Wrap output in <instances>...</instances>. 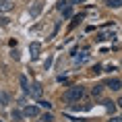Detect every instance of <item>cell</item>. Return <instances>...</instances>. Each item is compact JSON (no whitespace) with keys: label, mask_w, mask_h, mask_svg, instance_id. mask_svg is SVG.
Wrapping results in <instances>:
<instances>
[{"label":"cell","mask_w":122,"mask_h":122,"mask_svg":"<svg viewBox=\"0 0 122 122\" xmlns=\"http://www.w3.org/2000/svg\"><path fill=\"white\" fill-rule=\"evenodd\" d=\"M27 93H29V95H33V97H41L44 87H41L39 83H31V85H29V89H27Z\"/></svg>","instance_id":"3957f363"},{"label":"cell","mask_w":122,"mask_h":122,"mask_svg":"<svg viewBox=\"0 0 122 122\" xmlns=\"http://www.w3.org/2000/svg\"><path fill=\"white\" fill-rule=\"evenodd\" d=\"M23 116H25V118H37V116H39V108H37V106H25Z\"/></svg>","instance_id":"277c9868"},{"label":"cell","mask_w":122,"mask_h":122,"mask_svg":"<svg viewBox=\"0 0 122 122\" xmlns=\"http://www.w3.org/2000/svg\"><path fill=\"white\" fill-rule=\"evenodd\" d=\"M21 85H23V89H25V93H27V89H29V83H27V79H25V77H21Z\"/></svg>","instance_id":"5bb4252c"},{"label":"cell","mask_w":122,"mask_h":122,"mask_svg":"<svg viewBox=\"0 0 122 122\" xmlns=\"http://www.w3.org/2000/svg\"><path fill=\"white\" fill-rule=\"evenodd\" d=\"M93 72H95V75H97V72H102V66L95 64V66H93Z\"/></svg>","instance_id":"d6986e66"},{"label":"cell","mask_w":122,"mask_h":122,"mask_svg":"<svg viewBox=\"0 0 122 122\" xmlns=\"http://www.w3.org/2000/svg\"><path fill=\"white\" fill-rule=\"evenodd\" d=\"M83 2H87V0H72V4H83Z\"/></svg>","instance_id":"44dd1931"},{"label":"cell","mask_w":122,"mask_h":122,"mask_svg":"<svg viewBox=\"0 0 122 122\" xmlns=\"http://www.w3.org/2000/svg\"><path fill=\"white\" fill-rule=\"evenodd\" d=\"M13 120H15V122H17V120H21V114L17 112V110H13Z\"/></svg>","instance_id":"2e32d148"},{"label":"cell","mask_w":122,"mask_h":122,"mask_svg":"<svg viewBox=\"0 0 122 122\" xmlns=\"http://www.w3.org/2000/svg\"><path fill=\"white\" fill-rule=\"evenodd\" d=\"M0 122H2V120H0Z\"/></svg>","instance_id":"603a6c76"},{"label":"cell","mask_w":122,"mask_h":122,"mask_svg":"<svg viewBox=\"0 0 122 122\" xmlns=\"http://www.w3.org/2000/svg\"><path fill=\"white\" fill-rule=\"evenodd\" d=\"M103 87H108V89H112V91H118V89H122V83L118 79H108Z\"/></svg>","instance_id":"5b68a950"},{"label":"cell","mask_w":122,"mask_h":122,"mask_svg":"<svg viewBox=\"0 0 122 122\" xmlns=\"http://www.w3.org/2000/svg\"><path fill=\"white\" fill-rule=\"evenodd\" d=\"M39 122H41V120H39Z\"/></svg>","instance_id":"cb8c5ba5"},{"label":"cell","mask_w":122,"mask_h":122,"mask_svg":"<svg viewBox=\"0 0 122 122\" xmlns=\"http://www.w3.org/2000/svg\"><path fill=\"white\" fill-rule=\"evenodd\" d=\"M13 10V0H0V13Z\"/></svg>","instance_id":"52a82bcc"},{"label":"cell","mask_w":122,"mask_h":122,"mask_svg":"<svg viewBox=\"0 0 122 122\" xmlns=\"http://www.w3.org/2000/svg\"><path fill=\"white\" fill-rule=\"evenodd\" d=\"M29 52H31V58H37V56H39V52H41V44L33 41V44L29 46Z\"/></svg>","instance_id":"8992f818"},{"label":"cell","mask_w":122,"mask_h":122,"mask_svg":"<svg viewBox=\"0 0 122 122\" xmlns=\"http://www.w3.org/2000/svg\"><path fill=\"white\" fill-rule=\"evenodd\" d=\"M71 15H72V8H71V4H68V6H66L64 10H62V17H64V19H68Z\"/></svg>","instance_id":"7c38bea8"},{"label":"cell","mask_w":122,"mask_h":122,"mask_svg":"<svg viewBox=\"0 0 122 122\" xmlns=\"http://www.w3.org/2000/svg\"><path fill=\"white\" fill-rule=\"evenodd\" d=\"M118 106H120V108H122V97H120V99H118Z\"/></svg>","instance_id":"7402d4cb"},{"label":"cell","mask_w":122,"mask_h":122,"mask_svg":"<svg viewBox=\"0 0 122 122\" xmlns=\"http://www.w3.org/2000/svg\"><path fill=\"white\" fill-rule=\"evenodd\" d=\"M83 87L81 85H75V87H71V89H66L64 93H62V99L64 102H68V103H75V102H79L81 97H83Z\"/></svg>","instance_id":"6da1fadb"},{"label":"cell","mask_w":122,"mask_h":122,"mask_svg":"<svg viewBox=\"0 0 122 122\" xmlns=\"http://www.w3.org/2000/svg\"><path fill=\"white\" fill-rule=\"evenodd\" d=\"M108 122H122V118H120V116H112Z\"/></svg>","instance_id":"e0dca14e"},{"label":"cell","mask_w":122,"mask_h":122,"mask_svg":"<svg viewBox=\"0 0 122 122\" xmlns=\"http://www.w3.org/2000/svg\"><path fill=\"white\" fill-rule=\"evenodd\" d=\"M66 6H68V2H66V0H60V2H58V4H56V8H58V10H60V13H62V10H64Z\"/></svg>","instance_id":"8fae6325"},{"label":"cell","mask_w":122,"mask_h":122,"mask_svg":"<svg viewBox=\"0 0 122 122\" xmlns=\"http://www.w3.org/2000/svg\"><path fill=\"white\" fill-rule=\"evenodd\" d=\"M39 118H41V122H54V116H52V114H46V112L39 116Z\"/></svg>","instance_id":"30bf717a"},{"label":"cell","mask_w":122,"mask_h":122,"mask_svg":"<svg viewBox=\"0 0 122 122\" xmlns=\"http://www.w3.org/2000/svg\"><path fill=\"white\" fill-rule=\"evenodd\" d=\"M39 106H41L44 110H52V103L50 102H44V99H39Z\"/></svg>","instance_id":"4fadbf2b"},{"label":"cell","mask_w":122,"mask_h":122,"mask_svg":"<svg viewBox=\"0 0 122 122\" xmlns=\"http://www.w3.org/2000/svg\"><path fill=\"white\" fill-rule=\"evenodd\" d=\"M108 6L110 8H120L122 6V0H108Z\"/></svg>","instance_id":"9c48e42d"},{"label":"cell","mask_w":122,"mask_h":122,"mask_svg":"<svg viewBox=\"0 0 122 122\" xmlns=\"http://www.w3.org/2000/svg\"><path fill=\"white\" fill-rule=\"evenodd\" d=\"M8 23V19H4V17H0V27H4Z\"/></svg>","instance_id":"ac0fdd59"},{"label":"cell","mask_w":122,"mask_h":122,"mask_svg":"<svg viewBox=\"0 0 122 122\" xmlns=\"http://www.w3.org/2000/svg\"><path fill=\"white\" fill-rule=\"evenodd\" d=\"M87 58H89V54H87V52H81V56L77 54L72 60H75V64H83V62H87Z\"/></svg>","instance_id":"ba28073f"},{"label":"cell","mask_w":122,"mask_h":122,"mask_svg":"<svg viewBox=\"0 0 122 122\" xmlns=\"http://www.w3.org/2000/svg\"><path fill=\"white\" fill-rule=\"evenodd\" d=\"M41 8H44V2H41V0H35V2L31 4V8H29V17H31V19L39 17V13H41Z\"/></svg>","instance_id":"7a4b0ae2"},{"label":"cell","mask_w":122,"mask_h":122,"mask_svg":"<svg viewBox=\"0 0 122 122\" xmlns=\"http://www.w3.org/2000/svg\"><path fill=\"white\" fill-rule=\"evenodd\" d=\"M103 103H106V108H108V110H114V103H112V102H103Z\"/></svg>","instance_id":"ffe728a7"},{"label":"cell","mask_w":122,"mask_h":122,"mask_svg":"<svg viewBox=\"0 0 122 122\" xmlns=\"http://www.w3.org/2000/svg\"><path fill=\"white\" fill-rule=\"evenodd\" d=\"M102 87L103 85H95V87H93V95H99V93H102Z\"/></svg>","instance_id":"9a60e30c"}]
</instances>
